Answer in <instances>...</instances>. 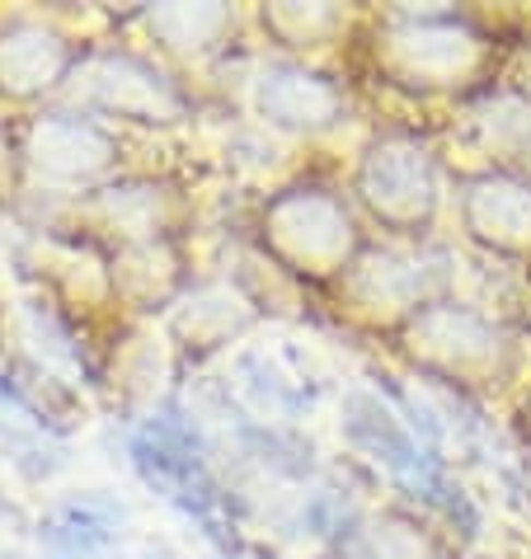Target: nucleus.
<instances>
[{
    "instance_id": "1",
    "label": "nucleus",
    "mask_w": 531,
    "mask_h": 559,
    "mask_svg": "<svg viewBox=\"0 0 531 559\" xmlns=\"http://www.w3.org/2000/svg\"><path fill=\"white\" fill-rule=\"evenodd\" d=\"M263 240L278 250V259L302 273H339L353 259L357 226L343 198L316 189V183H296L263 207Z\"/></svg>"
},
{
    "instance_id": "2",
    "label": "nucleus",
    "mask_w": 531,
    "mask_h": 559,
    "mask_svg": "<svg viewBox=\"0 0 531 559\" xmlns=\"http://www.w3.org/2000/svg\"><path fill=\"white\" fill-rule=\"evenodd\" d=\"M357 193L390 230H418L437 212V160L418 136L390 132L363 155Z\"/></svg>"
},
{
    "instance_id": "3",
    "label": "nucleus",
    "mask_w": 531,
    "mask_h": 559,
    "mask_svg": "<svg viewBox=\"0 0 531 559\" xmlns=\"http://www.w3.org/2000/svg\"><path fill=\"white\" fill-rule=\"evenodd\" d=\"M390 67L414 85H461L484 67V38L457 14H404L386 28Z\"/></svg>"
},
{
    "instance_id": "4",
    "label": "nucleus",
    "mask_w": 531,
    "mask_h": 559,
    "mask_svg": "<svg viewBox=\"0 0 531 559\" xmlns=\"http://www.w3.org/2000/svg\"><path fill=\"white\" fill-rule=\"evenodd\" d=\"M75 81H81V99L108 118L175 122L184 114L179 90L132 52H95L75 61Z\"/></svg>"
},
{
    "instance_id": "5",
    "label": "nucleus",
    "mask_w": 531,
    "mask_h": 559,
    "mask_svg": "<svg viewBox=\"0 0 531 559\" xmlns=\"http://www.w3.org/2000/svg\"><path fill=\"white\" fill-rule=\"evenodd\" d=\"M28 160L52 183H90L114 165V142L90 118L43 114L28 132Z\"/></svg>"
},
{
    "instance_id": "6",
    "label": "nucleus",
    "mask_w": 531,
    "mask_h": 559,
    "mask_svg": "<svg viewBox=\"0 0 531 559\" xmlns=\"http://www.w3.org/2000/svg\"><path fill=\"white\" fill-rule=\"evenodd\" d=\"M259 114L287 132H320L343 118V90L320 71L278 61L259 75Z\"/></svg>"
},
{
    "instance_id": "7",
    "label": "nucleus",
    "mask_w": 531,
    "mask_h": 559,
    "mask_svg": "<svg viewBox=\"0 0 531 559\" xmlns=\"http://www.w3.org/2000/svg\"><path fill=\"white\" fill-rule=\"evenodd\" d=\"M410 338L414 344L424 338L428 362H442V371H451V377H480L504 357V338H498L494 324L461 306H428L414 320Z\"/></svg>"
},
{
    "instance_id": "8",
    "label": "nucleus",
    "mask_w": 531,
    "mask_h": 559,
    "mask_svg": "<svg viewBox=\"0 0 531 559\" xmlns=\"http://www.w3.org/2000/svg\"><path fill=\"white\" fill-rule=\"evenodd\" d=\"M461 216L471 236L494 245L504 254H527L531 250V183L508 179V175H480L465 183Z\"/></svg>"
},
{
    "instance_id": "9",
    "label": "nucleus",
    "mask_w": 531,
    "mask_h": 559,
    "mask_svg": "<svg viewBox=\"0 0 531 559\" xmlns=\"http://www.w3.org/2000/svg\"><path fill=\"white\" fill-rule=\"evenodd\" d=\"M71 71L67 38L43 24H10L0 34V90L10 95H38Z\"/></svg>"
},
{
    "instance_id": "10",
    "label": "nucleus",
    "mask_w": 531,
    "mask_h": 559,
    "mask_svg": "<svg viewBox=\"0 0 531 559\" xmlns=\"http://www.w3.org/2000/svg\"><path fill=\"white\" fill-rule=\"evenodd\" d=\"M48 559H108L114 550V518L95 503H67L43 532Z\"/></svg>"
},
{
    "instance_id": "11",
    "label": "nucleus",
    "mask_w": 531,
    "mask_h": 559,
    "mask_svg": "<svg viewBox=\"0 0 531 559\" xmlns=\"http://www.w3.org/2000/svg\"><path fill=\"white\" fill-rule=\"evenodd\" d=\"M151 28L161 34L169 48H208V43L222 34V28H231V14L226 10H212V5H202V10H155L151 14Z\"/></svg>"
},
{
    "instance_id": "12",
    "label": "nucleus",
    "mask_w": 531,
    "mask_h": 559,
    "mask_svg": "<svg viewBox=\"0 0 531 559\" xmlns=\"http://www.w3.org/2000/svg\"><path fill=\"white\" fill-rule=\"evenodd\" d=\"M263 24H269L283 43H292V48H320V43L343 24V14L339 10H324V5H310V10L287 5V10L263 14Z\"/></svg>"
},
{
    "instance_id": "13",
    "label": "nucleus",
    "mask_w": 531,
    "mask_h": 559,
    "mask_svg": "<svg viewBox=\"0 0 531 559\" xmlns=\"http://www.w3.org/2000/svg\"><path fill=\"white\" fill-rule=\"evenodd\" d=\"M527 414H531V405H527Z\"/></svg>"
},
{
    "instance_id": "14",
    "label": "nucleus",
    "mask_w": 531,
    "mask_h": 559,
    "mask_svg": "<svg viewBox=\"0 0 531 559\" xmlns=\"http://www.w3.org/2000/svg\"><path fill=\"white\" fill-rule=\"evenodd\" d=\"M527 475H531V471H527Z\"/></svg>"
}]
</instances>
